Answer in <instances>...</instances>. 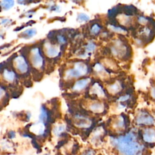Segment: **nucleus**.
<instances>
[{
    "mask_svg": "<svg viewBox=\"0 0 155 155\" xmlns=\"http://www.w3.org/2000/svg\"><path fill=\"white\" fill-rule=\"evenodd\" d=\"M114 144L124 155H142L143 145L136 140L133 133H128L124 136L114 139Z\"/></svg>",
    "mask_w": 155,
    "mask_h": 155,
    "instance_id": "f257e3e1",
    "label": "nucleus"
},
{
    "mask_svg": "<svg viewBox=\"0 0 155 155\" xmlns=\"http://www.w3.org/2000/svg\"><path fill=\"white\" fill-rule=\"evenodd\" d=\"M87 72V66L83 62H78L74 64L73 68L69 69L66 72L68 78H78L84 75Z\"/></svg>",
    "mask_w": 155,
    "mask_h": 155,
    "instance_id": "f03ea898",
    "label": "nucleus"
},
{
    "mask_svg": "<svg viewBox=\"0 0 155 155\" xmlns=\"http://www.w3.org/2000/svg\"><path fill=\"white\" fill-rule=\"evenodd\" d=\"M136 120L139 125H152L154 124V119L153 117L144 111H141L138 114Z\"/></svg>",
    "mask_w": 155,
    "mask_h": 155,
    "instance_id": "7ed1b4c3",
    "label": "nucleus"
},
{
    "mask_svg": "<svg viewBox=\"0 0 155 155\" xmlns=\"http://www.w3.org/2000/svg\"><path fill=\"white\" fill-rule=\"evenodd\" d=\"M31 61L35 68H41L43 65V59L38 48H33L31 51Z\"/></svg>",
    "mask_w": 155,
    "mask_h": 155,
    "instance_id": "20e7f679",
    "label": "nucleus"
},
{
    "mask_svg": "<svg viewBox=\"0 0 155 155\" xmlns=\"http://www.w3.org/2000/svg\"><path fill=\"white\" fill-rule=\"evenodd\" d=\"M143 140L148 143H155V129L153 128H145L142 134Z\"/></svg>",
    "mask_w": 155,
    "mask_h": 155,
    "instance_id": "39448f33",
    "label": "nucleus"
},
{
    "mask_svg": "<svg viewBox=\"0 0 155 155\" xmlns=\"http://www.w3.org/2000/svg\"><path fill=\"white\" fill-rule=\"evenodd\" d=\"M15 65L16 69L20 73H25L28 70V65L25 59L22 56H18L15 60Z\"/></svg>",
    "mask_w": 155,
    "mask_h": 155,
    "instance_id": "423d86ee",
    "label": "nucleus"
},
{
    "mask_svg": "<svg viewBox=\"0 0 155 155\" xmlns=\"http://www.w3.org/2000/svg\"><path fill=\"white\" fill-rule=\"evenodd\" d=\"M75 124L77 126L81 127H88L91 125V121L82 116H76Z\"/></svg>",
    "mask_w": 155,
    "mask_h": 155,
    "instance_id": "0eeeda50",
    "label": "nucleus"
},
{
    "mask_svg": "<svg viewBox=\"0 0 155 155\" xmlns=\"http://www.w3.org/2000/svg\"><path fill=\"white\" fill-rule=\"evenodd\" d=\"M46 53L49 57H56L59 54V50L57 47L50 44H46Z\"/></svg>",
    "mask_w": 155,
    "mask_h": 155,
    "instance_id": "6e6552de",
    "label": "nucleus"
},
{
    "mask_svg": "<svg viewBox=\"0 0 155 155\" xmlns=\"http://www.w3.org/2000/svg\"><path fill=\"white\" fill-rule=\"evenodd\" d=\"M30 128L33 132L38 134H41L44 131L45 127L44 124L41 121L40 122H38L33 125Z\"/></svg>",
    "mask_w": 155,
    "mask_h": 155,
    "instance_id": "1a4fd4ad",
    "label": "nucleus"
},
{
    "mask_svg": "<svg viewBox=\"0 0 155 155\" xmlns=\"http://www.w3.org/2000/svg\"><path fill=\"white\" fill-rule=\"evenodd\" d=\"M90 79L85 78V79H82L79 81H78L73 86V90H81L83 89L89 82Z\"/></svg>",
    "mask_w": 155,
    "mask_h": 155,
    "instance_id": "9d476101",
    "label": "nucleus"
},
{
    "mask_svg": "<svg viewBox=\"0 0 155 155\" xmlns=\"http://www.w3.org/2000/svg\"><path fill=\"white\" fill-rule=\"evenodd\" d=\"M90 110L96 113H101L104 110V105L102 103L100 102H94L93 103L90 107Z\"/></svg>",
    "mask_w": 155,
    "mask_h": 155,
    "instance_id": "9b49d317",
    "label": "nucleus"
},
{
    "mask_svg": "<svg viewBox=\"0 0 155 155\" xmlns=\"http://www.w3.org/2000/svg\"><path fill=\"white\" fill-rule=\"evenodd\" d=\"M91 91L92 93H94L98 96H104L105 95L102 87L98 84H95L93 85L91 88Z\"/></svg>",
    "mask_w": 155,
    "mask_h": 155,
    "instance_id": "f8f14e48",
    "label": "nucleus"
},
{
    "mask_svg": "<svg viewBox=\"0 0 155 155\" xmlns=\"http://www.w3.org/2000/svg\"><path fill=\"white\" fill-rule=\"evenodd\" d=\"M3 76H4V79L9 82H12L14 80L15 77V74L14 72L12 71L8 70H5L4 71Z\"/></svg>",
    "mask_w": 155,
    "mask_h": 155,
    "instance_id": "ddd939ff",
    "label": "nucleus"
},
{
    "mask_svg": "<svg viewBox=\"0 0 155 155\" xmlns=\"http://www.w3.org/2000/svg\"><path fill=\"white\" fill-rule=\"evenodd\" d=\"M36 33V30L35 28H30L27 29L21 33V37L28 39V38H31L34 36Z\"/></svg>",
    "mask_w": 155,
    "mask_h": 155,
    "instance_id": "4468645a",
    "label": "nucleus"
},
{
    "mask_svg": "<svg viewBox=\"0 0 155 155\" xmlns=\"http://www.w3.org/2000/svg\"><path fill=\"white\" fill-rule=\"evenodd\" d=\"M14 1L12 0H6V1H1V5L3 9L8 10L12 8L14 5Z\"/></svg>",
    "mask_w": 155,
    "mask_h": 155,
    "instance_id": "2eb2a0df",
    "label": "nucleus"
},
{
    "mask_svg": "<svg viewBox=\"0 0 155 155\" xmlns=\"http://www.w3.org/2000/svg\"><path fill=\"white\" fill-rule=\"evenodd\" d=\"M120 89V85L119 83H114L108 87V90L111 93H116Z\"/></svg>",
    "mask_w": 155,
    "mask_h": 155,
    "instance_id": "dca6fc26",
    "label": "nucleus"
},
{
    "mask_svg": "<svg viewBox=\"0 0 155 155\" xmlns=\"http://www.w3.org/2000/svg\"><path fill=\"white\" fill-rule=\"evenodd\" d=\"M90 19V17L85 13H79L77 16V21L79 22H86Z\"/></svg>",
    "mask_w": 155,
    "mask_h": 155,
    "instance_id": "f3484780",
    "label": "nucleus"
},
{
    "mask_svg": "<svg viewBox=\"0 0 155 155\" xmlns=\"http://www.w3.org/2000/svg\"><path fill=\"white\" fill-rule=\"evenodd\" d=\"M39 119L41 120V122H45L47 119V113L45 110V109L43 107H41V112L39 114Z\"/></svg>",
    "mask_w": 155,
    "mask_h": 155,
    "instance_id": "a211bd4d",
    "label": "nucleus"
},
{
    "mask_svg": "<svg viewBox=\"0 0 155 155\" xmlns=\"http://www.w3.org/2000/svg\"><path fill=\"white\" fill-rule=\"evenodd\" d=\"M65 126L64 125H59L54 127V128L53 129V131L56 135H59L65 130Z\"/></svg>",
    "mask_w": 155,
    "mask_h": 155,
    "instance_id": "6ab92c4d",
    "label": "nucleus"
},
{
    "mask_svg": "<svg viewBox=\"0 0 155 155\" xmlns=\"http://www.w3.org/2000/svg\"><path fill=\"white\" fill-rule=\"evenodd\" d=\"M95 48H96V45H95V44H94V43H93V42H89V43L87 45V46H86V47H85L86 53H89V52L93 51L95 49Z\"/></svg>",
    "mask_w": 155,
    "mask_h": 155,
    "instance_id": "aec40b11",
    "label": "nucleus"
},
{
    "mask_svg": "<svg viewBox=\"0 0 155 155\" xmlns=\"http://www.w3.org/2000/svg\"><path fill=\"white\" fill-rule=\"evenodd\" d=\"M100 29H101V28L97 24H94L92 26V27L91 28V33L93 35H96L99 33Z\"/></svg>",
    "mask_w": 155,
    "mask_h": 155,
    "instance_id": "412c9836",
    "label": "nucleus"
},
{
    "mask_svg": "<svg viewBox=\"0 0 155 155\" xmlns=\"http://www.w3.org/2000/svg\"><path fill=\"white\" fill-rule=\"evenodd\" d=\"M124 124V121L123 118L122 117H119L116 121V126L118 127H123Z\"/></svg>",
    "mask_w": 155,
    "mask_h": 155,
    "instance_id": "4be33fe9",
    "label": "nucleus"
},
{
    "mask_svg": "<svg viewBox=\"0 0 155 155\" xmlns=\"http://www.w3.org/2000/svg\"><path fill=\"white\" fill-rule=\"evenodd\" d=\"M110 27H111V28L113 30H114V31H116V32H118V33H124V32H125V31L124 29H122L120 27H115V26H113V25H111Z\"/></svg>",
    "mask_w": 155,
    "mask_h": 155,
    "instance_id": "5701e85b",
    "label": "nucleus"
},
{
    "mask_svg": "<svg viewBox=\"0 0 155 155\" xmlns=\"http://www.w3.org/2000/svg\"><path fill=\"white\" fill-rule=\"evenodd\" d=\"M94 70L97 72H101V71H104V68L102 67V66L100 64H96L94 65Z\"/></svg>",
    "mask_w": 155,
    "mask_h": 155,
    "instance_id": "b1692460",
    "label": "nucleus"
},
{
    "mask_svg": "<svg viewBox=\"0 0 155 155\" xmlns=\"http://www.w3.org/2000/svg\"><path fill=\"white\" fill-rule=\"evenodd\" d=\"M58 41L61 44H64L65 42V39L61 35H59L58 36Z\"/></svg>",
    "mask_w": 155,
    "mask_h": 155,
    "instance_id": "393cba45",
    "label": "nucleus"
},
{
    "mask_svg": "<svg viewBox=\"0 0 155 155\" xmlns=\"http://www.w3.org/2000/svg\"><path fill=\"white\" fill-rule=\"evenodd\" d=\"M130 97L129 95H124V96H122L120 97H119V98L118 99V100L119 101H125L127 100H128Z\"/></svg>",
    "mask_w": 155,
    "mask_h": 155,
    "instance_id": "a878e982",
    "label": "nucleus"
},
{
    "mask_svg": "<svg viewBox=\"0 0 155 155\" xmlns=\"http://www.w3.org/2000/svg\"><path fill=\"white\" fill-rule=\"evenodd\" d=\"M138 21H139V22L140 23V24H146V23L147 22V19L146 18L142 17V16L140 17V18H139Z\"/></svg>",
    "mask_w": 155,
    "mask_h": 155,
    "instance_id": "bb28decb",
    "label": "nucleus"
},
{
    "mask_svg": "<svg viewBox=\"0 0 155 155\" xmlns=\"http://www.w3.org/2000/svg\"><path fill=\"white\" fill-rule=\"evenodd\" d=\"M151 95L155 99V87H153L151 90Z\"/></svg>",
    "mask_w": 155,
    "mask_h": 155,
    "instance_id": "cd10ccee",
    "label": "nucleus"
},
{
    "mask_svg": "<svg viewBox=\"0 0 155 155\" xmlns=\"http://www.w3.org/2000/svg\"><path fill=\"white\" fill-rule=\"evenodd\" d=\"M83 155H93V152L92 150H90L87 151L85 154H84Z\"/></svg>",
    "mask_w": 155,
    "mask_h": 155,
    "instance_id": "c85d7f7f",
    "label": "nucleus"
},
{
    "mask_svg": "<svg viewBox=\"0 0 155 155\" xmlns=\"http://www.w3.org/2000/svg\"><path fill=\"white\" fill-rule=\"evenodd\" d=\"M8 22H9V20H8L7 19H2L1 20V24H7Z\"/></svg>",
    "mask_w": 155,
    "mask_h": 155,
    "instance_id": "c756f323",
    "label": "nucleus"
}]
</instances>
